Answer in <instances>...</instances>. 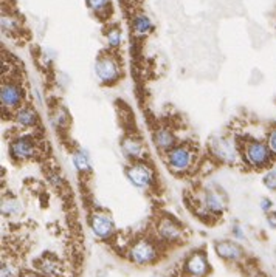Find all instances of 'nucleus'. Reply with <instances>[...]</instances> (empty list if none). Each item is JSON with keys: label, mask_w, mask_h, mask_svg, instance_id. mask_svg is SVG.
<instances>
[{"label": "nucleus", "mask_w": 276, "mask_h": 277, "mask_svg": "<svg viewBox=\"0 0 276 277\" xmlns=\"http://www.w3.org/2000/svg\"><path fill=\"white\" fill-rule=\"evenodd\" d=\"M202 206L205 208L207 212L209 214H222V211H224V200L222 197L214 192V190H207L205 195H204V201H202Z\"/></svg>", "instance_id": "14"}, {"label": "nucleus", "mask_w": 276, "mask_h": 277, "mask_svg": "<svg viewBox=\"0 0 276 277\" xmlns=\"http://www.w3.org/2000/svg\"><path fill=\"white\" fill-rule=\"evenodd\" d=\"M273 208V201L270 200V198H262L261 200V209L264 211V212H267L269 214V211Z\"/></svg>", "instance_id": "25"}, {"label": "nucleus", "mask_w": 276, "mask_h": 277, "mask_svg": "<svg viewBox=\"0 0 276 277\" xmlns=\"http://www.w3.org/2000/svg\"><path fill=\"white\" fill-rule=\"evenodd\" d=\"M267 223L276 229V212H269V215H267Z\"/></svg>", "instance_id": "26"}, {"label": "nucleus", "mask_w": 276, "mask_h": 277, "mask_svg": "<svg viewBox=\"0 0 276 277\" xmlns=\"http://www.w3.org/2000/svg\"><path fill=\"white\" fill-rule=\"evenodd\" d=\"M168 154V166L174 172H185L193 163V151L188 146H175Z\"/></svg>", "instance_id": "3"}, {"label": "nucleus", "mask_w": 276, "mask_h": 277, "mask_svg": "<svg viewBox=\"0 0 276 277\" xmlns=\"http://www.w3.org/2000/svg\"><path fill=\"white\" fill-rule=\"evenodd\" d=\"M243 154H245L247 163L258 169L269 166V163L272 161L270 147L262 141H248L245 149H243Z\"/></svg>", "instance_id": "2"}, {"label": "nucleus", "mask_w": 276, "mask_h": 277, "mask_svg": "<svg viewBox=\"0 0 276 277\" xmlns=\"http://www.w3.org/2000/svg\"><path fill=\"white\" fill-rule=\"evenodd\" d=\"M24 99V92L17 84L13 82H3L2 90H0V101H2L3 109H16L20 105Z\"/></svg>", "instance_id": "9"}, {"label": "nucleus", "mask_w": 276, "mask_h": 277, "mask_svg": "<svg viewBox=\"0 0 276 277\" xmlns=\"http://www.w3.org/2000/svg\"><path fill=\"white\" fill-rule=\"evenodd\" d=\"M90 228L95 236L103 240L112 237V234L115 231L113 220L105 212H93L90 217Z\"/></svg>", "instance_id": "6"}, {"label": "nucleus", "mask_w": 276, "mask_h": 277, "mask_svg": "<svg viewBox=\"0 0 276 277\" xmlns=\"http://www.w3.org/2000/svg\"><path fill=\"white\" fill-rule=\"evenodd\" d=\"M127 255H129V260L135 265H152L158 259V248L149 239H138L131 245Z\"/></svg>", "instance_id": "1"}, {"label": "nucleus", "mask_w": 276, "mask_h": 277, "mask_svg": "<svg viewBox=\"0 0 276 277\" xmlns=\"http://www.w3.org/2000/svg\"><path fill=\"white\" fill-rule=\"evenodd\" d=\"M214 249L217 252V255H220L222 259H225L228 262H238L243 255V249L239 246V245H236L235 242H230V240L216 242Z\"/></svg>", "instance_id": "11"}, {"label": "nucleus", "mask_w": 276, "mask_h": 277, "mask_svg": "<svg viewBox=\"0 0 276 277\" xmlns=\"http://www.w3.org/2000/svg\"><path fill=\"white\" fill-rule=\"evenodd\" d=\"M213 152L225 163H235L236 149L230 140H217L213 143Z\"/></svg>", "instance_id": "12"}, {"label": "nucleus", "mask_w": 276, "mask_h": 277, "mask_svg": "<svg viewBox=\"0 0 276 277\" xmlns=\"http://www.w3.org/2000/svg\"><path fill=\"white\" fill-rule=\"evenodd\" d=\"M73 164L79 172H87L90 170V159L86 151H78L73 154Z\"/></svg>", "instance_id": "19"}, {"label": "nucleus", "mask_w": 276, "mask_h": 277, "mask_svg": "<svg viewBox=\"0 0 276 277\" xmlns=\"http://www.w3.org/2000/svg\"><path fill=\"white\" fill-rule=\"evenodd\" d=\"M233 231H235V236L236 237H239V239H243V232L239 229V226H235V229H233Z\"/></svg>", "instance_id": "27"}, {"label": "nucleus", "mask_w": 276, "mask_h": 277, "mask_svg": "<svg viewBox=\"0 0 276 277\" xmlns=\"http://www.w3.org/2000/svg\"><path fill=\"white\" fill-rule=\"evenodd\" d=\"M37 268L48 277H58L62 273V265L55 255H42L37 260Z\"/></svg>", "instance_id": "13"}, {"label": "nucleus", "mask_w": 276, "mask_h": 277, "mask_svg": "<svg viewBox=\"0 0 276 277\" xmlns=\"http://www.w3.org/2000/svg\"><path fill=\"white\" fill-rule=\"evenodd\" d=\"M269 147H270V151L273 155H276V129H273L269 135Z\"/></svg>", "instance_id": "24"}, {"label": "nucleus", "mask_w": 276, "mask_h": 277, "mask_svg": "<svg viewBox=\"0 0 276 277\" xmlns=\"http://www.w3.org/2000/svg\"><path fill=\"white\" fill-rule=\"evenodd\" d=\"M87 3L93 11H101L107 5V0H87Z\"/></svg>", "instance_id": "23"}, {"label": "nucleus", "mask_w": 276, "mask_h": 277, "mask_svg": "<svg viewBox=\"0 0 276 277\" xmlns=\"http://www.w3.org/2000/svg\"><path fill=\"white\" fill-rule=\"evenodd\" d=\"M126 177L135 187L144 189L152 183V170L141 163H137V164H132L127 167Z\"/></svg>", "instance_id": "7"}, {"label": "nucleus", "mask_w": 276, "mask_h": 277, "mask_svg": "<svg viewBox=\"0 0 276 277\" xmlns=\"http://www.w3.org/2000/svg\"><path fill=\"white\" fill-rule=\"evenodd\" d=\"M175 141H177L175 135L169 129H160V130H157L155 135H154L155 146L158 149H162V151H166V152H169L171 149L175 147Z\"/></svg>", "instance_id": "15"}, {"label": "nucleus", "mask_w": 276, "mask_h": 277, "mask_svg": "<svg viewBox=\"0 0 276 277\" xmlns=\"http://www.w3.org/2000/svg\"><path fill=\"white\" fill-rule=\"evenodd\" d=\"M157 236L166 243H180L183 242V228L172 218L165 217L157 225Z\"/></svg>", "instance_id": "4"}, {"label": "nucleus", "mask_w": 276, "mask_h": 277, "mask_svg": "<svg viewBox=\"0 0 276 277\" xmlns=\"http://www.w3.org/2000/svg\"><path fill=\"white\" fill-rule=\"evenodd\" d=\"M121 149L126 156L129 158H141L144 154V146L141 144V141L135 140V138H126V140L121 143Z\"/></svg>", "instance_id": "16"}, {"label": "nucleus", "mask_w": 276, "mask_h": 277, "mask_svg": "<svg viewBox=\"0 0 276 277\" xmlns=\"http://www.w3.org/2000/svg\"><path fill=\"white\" fill-rule=\"evenodd\" d=\"M134 28L137 34H147L152 30V22L151 19L144 14H138L134 19Z\"/></svg>", "instance_id": "18"}, {"label": "nucleus", "mask_w": 276, "mask_h": 277, "mask_svg": "<svg viewBox=\"0 0 276 277\" xmlns=\"http://www.w3.org/2000/svg\"><path fill=\"white\" fill-rule=\"evenodd\" d=\"M107 42L110 47H120L121 45V31L118 28H112L107 33Z\"/></svg>", "instance_id": "21"}, {"label": "nucleus", "mask_w": 276, "mask_h": 277, "mask_svg": "<svg viewBox=\"0 0 276 277\" xmlns=\"http://www.w3.org/2000/svg\"><path fill=\"white\" fill-rule=\"evenodd\" d=\"M16 121L22 127H33L37 123V113L31 107H24L20 109L16 115Z\"/></svg>", "instance_id": "17"}, {"label": "nucleus", "mask_w": 276, "mask_h": 277, "mask_svg": "<svg viewBox=\"0 0 276 277\" xmlns=\"http://www.w3.org/2000/svg\"><path fill=\"white\" fill-rule=\"evenodd\" d=\"M95 70H97V74L103 84H113L120 78L118 63H116L112 58H100L97 61Z\"/></svg>", "instance_id": "8"}, {"label": "nucleus", "mask_w": 276, "mask_h": 277, "mask_svg": "<svg viewBox=\"0 0 276 277\" xmlns=\"http://www.w3.org/2000/svg\"><path fill=\"white\" fill-rule=\"evenodd\" d=\"M0 276L2 277H14V268L11 263L2 262V268H0Z\"/></svg>", "instance_id": "22"}, {"label": "nucleus", "mask_w": 276, "mask_h": 277, "mask_svg": "<svg viewBox=\"0 0 276 277\" xmlns=\"http://www.w3.org/2000/svg\"><path fill=\"white\" fill-rule=\"evenodd\" d=\"M183 271L186 277H207V274L209 273V263L207 255L200 251L191 252L185 260Z\"/></svg>", "instance_id": "5"}, {"label": "nucleus", "mask_w": 276, "mask_h": 277, "mask_svg": "<svg viewBox=\"0 0 276 277\" xmlns=\"http://www.w3.org/2000/svg\"><path fill=\"white\" fill-rule=\"evenodd\" d=\"M262 183H264V186L267 187L269 190H272V192H276V167L270 169L269 172L264 175Z\"/></svg>", "instance_id": "20"}, {"label": "nucleus", "mask_w": 276, "mask_h": 277, "mask_svg": "<svg viewBox=\"0 0 276 277\" xmlns=\"http://www.w3.org/2000/svg\"><path fill=\"white\" fill-rule=\"evenodd\" d=\"M9 154H11L13 158L24 161V159L34 156L36 149H34V144L31 143L30 138L22 136V138H17V140L11 141V144H9Z\"/></svg>", "instance_id": "10"}]
</instances>
